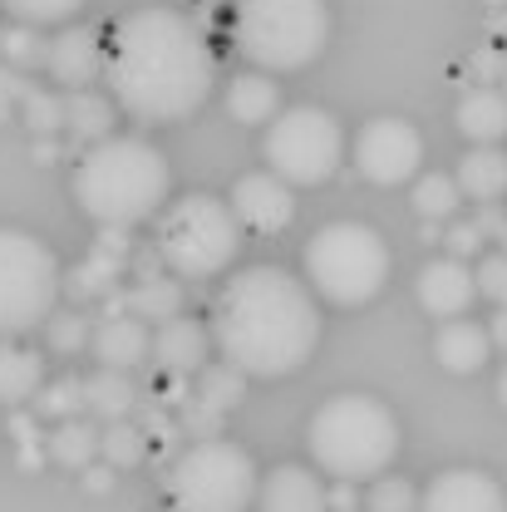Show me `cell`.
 <instances>
[{"instance_id":"obj_1","label":"cell","mask_w":507,"mask_h":512,"mask_svg":"<svg viewBox=\"0 0 507 512\" xmlns=\"http://www.w3.org/2000/svg\"><path fill=\"white\" fill-rule=\"evenodd\" d=\"M104 79L114 99L143 124H183L192 119L217 79L207 35L173 5H148L119 20L109 40Z\"/></svg>"},{"instance_id":"obj_2","label":"cell","mask_w":507,"mask_h":512,"mask_svg":"<svg viewBox=\"0 0 507 512\" xmlns=\"http://www.w3.org/2000/svg\"><path fill=\"white\" fill-rule=\"evenodd\" d=\"M212 340L227 365L256 380L296 375L320 345L316 286L296 281L281 266L237 271L212 311Z\"/></svg>"},{"instance_id":"obj_3","label":"cell","mask_w":507,"mask_h":512,"mask_svg":"<svg viewBox=\"0 0 507 512\" xmlns=\"http://www.w3.org/2000/svg\"><path fill=\"white\" fill-rule=\"evenodd\" d=\"M173 188V173L163 163V153L143 138H104L84 153V163L74 168V197L84 207V217H94L99 227H138L148 222Z\"/></svg>"},{"instance_id":"obj_4","label":"cell","mask_w":507,"mask_h":512,"mask_svg":"<svg viewBox=\"0 0 507 512\" xmlns=\"http://www.w3.org/2000/svg\"><path fill=\"white\" fill-rule=\"evenodd\" d=\"M311 458L325 478L365 483L380 478L399 453V419L375 394H335L311 419Z\"/></svg>"},{"instance_id":"obj_5","label":"cell","mask_w":507,"mask_h":512,"mask_svg":"<svg viewBox=\"0 0 507 512\" xmlns=\"http://www.w3.org/2000/svg\"><path fill=\"white\" fill-rule=\"evenodd\" d=\"M237 50L266 74H296L330 45L325 0H242L232 20Z\"/></svg>"},{"instance_id":"obj_6","label":"cell","mask_w":507,"mask_h":512,"mask_svg":"<svg viewBox=\"0 0 507 512\" xmlns=\"http://www.w3.org/2000/svg\"><path fill=\"white\" fill-rule=\"evenodd\" d=\"M242 217L232 202L192 192L178 197L163 217H158V261L178 276V281H207L222 276L237 252H242Z\"/></svg>"},{"instance_id":"obj_7","label":"cell","mask_w":507,"mask_h":512,"mask_svg":"<svg viewBox=\"0 0 507 512\" xmlns=\"http://www.w3.org/2000/svg\"><path fill=\"white\" fill-rule=\"evenodd\" d=\"M306 281L330 306H365L389 281V247L365 222H330L306 242Z\"/></svg>"},{"instance_id":"obj_8","label":"cell","mask_w":507,"mask_h":512,"mask_svg":"<svg viewBox=\"0 0 507 512\" xmlns=\"http://www.w3.org/2000/svg\"><path fill=\"white\" fill-rule=\"evenodd\" d=\"M173 512H247L261 493L252 453L232 439H197L163 478Z\"/></svg>"},{"instance_id":"obj_9","label":"cell","mask_w":507,"mask_h":512,"mask_svg":"<svg viewBox=\"0 0 507 512\" xmlns=\"http://www.w3.org/2000/svg\"><path fill=\"white\" fill-rule=\"evenodd\" d=\"M60 301V261L55 252L20 232V227H0V335H30L35 325L55 316Z\"/></svg>"},{"instance_id":"obj_10","label":"cell","mask_w":507,"mask_h":512,"mask_svg":"<svg viewBox=\"0 0 507 512\" xmlns=\"http://www.w3.org/2000/svg\"><path fill=\"white\" fill-rule=\"evenodd\" d=\"M340 153H345V133L335 124V114L311 109V104L276 114L271 128H266V163L291 188H316V183H325L340 168Z\"/></svg>"},{"instance_id":"obj_11","label":"cell","mask_w":507,"mask_h":512,"mask_svg":"<svg viewBox=\"0 0 507 512\" xmlns=\"http://www.w3.org/2000/svg\"><path fill=\"white\" fill-rule=\"evenodd\" d=\"M355 163H360V173L370 183L399 188V183H409L419 173L424 138H419V128L404 124V119H375V124L360 128V138H355Z\"/></svg>"},{"instance_id":"obj_12","label":"cell","mask_w":507,"mask_h":512,"mask_svg":"<svg viewBox=\"0 0 507 512\" xmlns=\"http://www.w3.org/2000/svg\"><path fill=\"white\" fill-rule=\"evenodd\" d=\"M232 207H237L242 227L256 237H276L296 222V197L281 173H242L232 188Z\"/></svg>"},{"instance_id":"obj_13","label":"cell","mask_w":507,"mask_h":512,"mask_svg":"<svg viewBox=\"0 0 507 512\" xmlns=\"http://www.w3.org/2000/svg\"><path fill=\"white\" fill-rule=\"evenodd\" d=\"M104 64H109V45L89 25H69L45 45V69L64 89H89L104 74Z\"/></svg>"},{"instance_id":"obj_14","label":"cell","mask_w":507,"mask_h":512,"mask_svg":"<svg viewBox=\"0 0 507 512\" xmlns=\"http://www.w3.org/2000/svg\"><path fill=\"white\" fill-rule=\"evenodd\" d=\"M419 512H507V493L478 468H448L424 488Z\"/></svg>"},{"instance_id":"obj_15","label":"cell","mask_w":507,"mask_h":512,"mask_svg":"<svg viewBox=\"0 0 507 512\" xmlns=\"http://www.w3.org/2000/svg\"><path fill=\"white\" fill-rule=\"evenodd\" d=\"M414 286H419V306L439 320L468 316V306L483 296V291H478V271H468L463 256H439V261H429V266L419 271Z\"/></svg>"},{"instance_id":"obj_16","label":"cell","mask_w":507,"mask_h":512,"mask_svg":"<svg viewBox=\"0 0 507 512\" xmlns=\"http://www.w3.org/2000/svg\"><path fill=\"white\" fill-rule=\"evenodd\" d=\"M256 508L261 512H325L330 508V493L311 468H296V463H281L261 478V493H256Z\"/></svg>"},{"instance_id":"obj_17","label":"cell","mask_w":507,"mask_h":512,"mask_svg":"<svg viewBox=\"0 0 507 512\" xmlns=\"http://www.w3.org/2000/svg\"><path fill=\"white\" fill-rule=\"evenodd\" d=\"M89 345H94V360H99V365H109V370H138L143 360H153V335H148V320L128 316V311L99 320Z\"/></svg>"},{"instance_id":"obj_18","label":"cell","mask_w":507,"mask_h":512,"mask_svg":"<svg viewBox=\"0 0 507 512\" xmlns=\"http://www.w3.org/2000/svg\"><path fill=\"white\" fill-rule=\"evenodd\" d=\"M153 365L168 375H202L207 370V330L188 316H173L153 335Z\"/></svg>"},{"instance_id":"obj_19","label":"cell","mask_w":507,"mask_h":512,"mask_svg":"<svg viewBox=\"0 0 507 512\" xmlns=\"http://www.w3.org/2000/svg\"><path fill=\"white\" fill-rule=\"evenodd\" d=\"M434 355H439V365L453 370V375H473V370H483L488 355H493V330H483V325H473V320H448L444 330H439V340H434Z\"/></svg>"},{"instance_id":"obj_20","label":"cell","mask_w":507,"mask_h":512,"mask_svg":"<svg viewBox=\"0 0 507 512\" xmlns=\"http://www.w3.org/2000/svg\"><path fill=\"white\" fill-rule=\"evenodd\" d=\"M453 119L463 128V138H473V143H498V138H507V89L473 84L458 99V114Z\"/></svg>"},{"instance_id":"obj_21","label":"cell","mask_w":507,"mask_h":512,"mask_svg":"<svg viewBox=\"0 0 507 512\" xmlns=\"http://www.w3.org/2000/svg\"><path fill=\"white\" fill-rule=\"evenodd\" d=\"M458 188L468 202H498L507 192V153L498 143H473V153H463L458 163Z\"/></svg>"},{"instance_id":"obj_22","label":"cell","mask_w":507,"mask_h":512,"mask_svg":"<svg viewBox=\"0 0 507 512\" xmlns=\"http://www.w3.org/2000/svg\"><path fill=\"white\" fill-rule=\"evenodd\" d=\"M40 389H45V360L0 335V404L15 409V404L35 399Z\"/></svg>"},{"instance_id":"obj_23","label":"cell","mask_w":507,"mask_h":512,"mask_svg":"<svg viewBox=\"0 0 507 512\" xmlns=\"http://www.w3.org/2000/svg\"><path fill=\"white\" fill-rule=\"evenodd\" d=\"M227 114L237 119V124H271L276 114H281V94H276V84H271V74L266 69H242L232 84H227Z\"/></svg>"},{"instance_id":"obj_24","label":"cell","mask_w":507,"mask_h":512,"mask_svg":"<svg viewBox=\"0 0 507 512\" xmlns=\"http://www.w3.org/2000/svg\"><path fill=\"white\" fill-rule=\"evenodd\" d=\"M133 399H138L133 370H109V365H99V375L84 380V409L99 414V419H109V424H114V419H128Z\"/></svg>"},{"instance_id":"obj_25","label":"cell","mask_w":507,"mask_h":512,"mask_svg":"<svg viewBox=\"0 0 507 512\" xmlns=\"http://www.w3.org/2000/svg\"><path fill=\"white\" fill-rule=\"evenodd\" d=\"M119 306H124L128 316L163 325V320L183 316V286H178V281H168V276H143L133 291H124V301H119Z\"/></svg>"},{"instance_id":"obj_26","label":"cell","mask_w":507,"mask_h":512,"mask_svg":"<svg viewBox=\"0 0 507 512\" xmlns=\"http://www.w3.org/2000/svg\"><path fill=\"white\" fill-rule=\"evenodd\" d=\"M45 448H50V458L60 468H89L94 453H104V434L89 419H60L55 434L45 439Z\"/></svg>"},{"instance_id":"obj_27","label":"cell","mask_w":507,"mask_h":512,"mask_svg":"<svg viewBox=\"0 0 507 512\" xmlns=\"http://www.w3.org/2000/svg\"><path fill=\"white\" fill-rule=\"evenodd\" d=\"M69 128L89 143H104L114 128V104L99 99L94 89H69Z\"/></svg>"},{"instance_id":"obj_28","label":"cell","mask_w":507,"mask_h":512,"mask_svg":"<svg viewBox=\"0 0 507 512\" xmlns=\"http://www.w3.org/2000/svg\"><path fill=\"white\" fill-rule=\"evenodd\" d=\"M458 197H463L458 178H444V173H424V178L414 183V207H419L429 222L453 217V212H458Z\"/></svg>"},{"instance_id":"obj_29","label":"cell","mask_w":507,"mask_h":512,"mask_svg":"<svg viewBox=\"0 0 507 512\" xmlns=\"http://www.w3.org/2000/svg\"><path fill=\"white\" fill-rule=\"evenodd\" d=\"M237 399H242V370H237V365L222 360V365H207V370H202V380H197V404H202V409H217V414H222V409H232Z\"/></svg>"},{"instance_id":"obj_30","label":"cell","mask_w":507,"mask_h":512,"mask_svg":"<svg viewBox=\"0 0 507 512\" xmlns=\"http://www.w3.org/2000/svg\"><path fill=\"white\" fill-rule=\"evenodd\" d=\"M419 503H424V493H414L409 478H384V473L365 493V508L370 512H419Z\"/></svg>"},{"instance_id":"obj_31","label":"cell","mask_w":507,"mask_h":512,"mask_svg":"<svg viewBox=\"0 0 507 512\" xmlns=\"http://www.w3.org/2000/svg\"><path fill=\"white\" fill-rule=\"evenodd\" d=\"M20 104H25V124L35 128V133H55V128H69V99L50 94V89H30Z\"/></svg>"},{"instance_id":"obj_32","label":"cell","mask_w":507,"mask_h":512,"mask_svg":"<svg viewBox=\"0 0 507 512\" xmlns=\"http://www.w3.org/2000/svg\"><path fill=\"white\" fill-rule=\"evenodd\" d=\"M143 429L138 424H128V419H114L109 429H104V458L114 463V468H133V463H143Z\"/></svg>"},{"instance_id":"obj_33","label":"cell","mask_w":507,"mask_h":512,"mask_svg":"<svg viewBox=\"0 0 507 512\" xmlns=\"http://www.w3.org/2000/svg\"><path fill=\"white\" fill-rule=\"evenodd\" d=\"M0 5H5V15L20 20V25H64L84 0H0Z\"/></svg>"},{"instance_id":"obj_34","label":"cell","mask_w":507,"mask_h":512,"mask_svg":"<svg viewBox=\"0 0 507 512\" xmlns=\"http://www.w3.org/2000/svg\"><path fill=\"white\" fill-rule=\"evenodd\" d=\"M35 30H40V25H20V20H15V30H5V35H0V50H5V60H10V64L45 60V50H35V45H40V40H35Z\"/></svg>"},{"instance_id":"obj_35","label":"cell","mask_w":507,"mask_h":512,"mask_svg":"<svg viewBox=\"0 0 507 512\" xmlns=\"http://www.w3.org/2000/svg\"><path fill=\"white\" fill-rule=\"evenodd\" d=\"M89 340H94V335H89V320L84 316H50V345H55V350L69 355V350H84Z\"/></svg>"},{"instance_id":"obj_36","label":"cell","mask_w":507,"mask_h":512,"mask_svg":"<svg viewBox=\"0 0 507 512\" xmlns=\"http://www.w3.org/2000/svg\"><path fill=\"white\" fill-rule=\"evenodd\" d=\"M478 291H483L493 306H507V252L483 256V266H478Z\"/></svg>"},{"instance_id":"obj_37","label":"cell","mask_w":507,"mask_h":512,"mask_svg":"<svg viewBox=\"0 0 507 512\" xmlns=\"http://www.w3.org/2000/svg\"><path fill=\"white\" fill-rule=\"evenodd\" d=\"M79 404H84V384H79V380L50 384V389L40 394V414H64V419H69Z\"/></svg>"},{"instance_id":"obj_38","label":"cell","mask_w":507,"mask_h":512,"mask_svg":"<svg viewBox=\"0 0 507 512\" xmlns=\"http://www.w3.org/2000/svg\"><path fill=\"white\" fill-rule=\"evenodd\" d=\"M448 256H473V252H483V227L478 222H458V227H448Z\"/></svg>"},{"instance_id":"obj_39","label":"cell","mask_w":507,"mask_h":512,"mask_svg":"<svg viewBox=\"0 0 507 512\" xmlns=\"http://www.w3.org/2000/svg\"><path fill=\"white\" fill-rule=\"evenodd\" d=\"M503 69H507V55H498V50H478V55H473V74H478V84H493Z\"/></svg>"},{"instance_id":"obj_40","label":"cell","mask_w":507,"mask_h":512,"mask_svg":"<svg viewBox=\"0 0 507 512\" xmlns=\"http://www.w3.org/2000/svg\"><path fill=\"white\" fill-rule=\"evenodd\" d=\"M25 94H30V84L20 79V69L5 64V69H0V99H25Z\"/></svg>"},{"instance_id":"obj_41","label":"cell","mask_w":507,"mask_h":512,"mask_svg":"<svg viewBox=\"0 0 507 512\" xmlns=\"http://www.w3.org/2000/svg\"><path fill=\"white\" fill-rule=\"evenodd\" d=\"M488 330H493V345L507 355V306H498V316H493V325H488Z\"/></svg>"},{"instance_id":"obj_42","label":"cell","mask_w":507,"mask_h":512,"mask_svg":"<svg viewBox=\"0 0 507 512\" xmlns=\"http://www.w3.org/2000/svg\"><path fill=\"white\" fill-rule=\"evenodd\" d=\"M498 399H503V409H507V365H503V375H498Z\"/></svg>"},{"instance_id":"obj_43","label":"cell","mask_w":507,"mask_h":512,"mask_svg":"<svg viewBox=\"0 0 507 512\" xmlns=\"http://www.w3.org/2000/svg\"><path fill=\"white\" fill-rule=\"evenodd\" d=\"M483 5H493V10H503V5H507V0H483Z\"/></svg>"},{"instance_id":"obj_44","label":"cell","mask_w":507,"mask_h":512,"mask_svg":"<svg viewBox=\"0 0 507 512\" xmlns=\"http://www.w3.org/2000/svg\"><path fill=\"white\" fill-rule=\"evenodd\" d=\"M498 242H503V252H507V232H503V237H498Z\"/></svg>"},{"instance_id":"obj_45","label":"cell","mask_w":507,"mask_h":512,"mask_svg":"<svg viewBox=\"0 0 507 512\" xmlns=\"http://www.w3.org/2000/svg\"><path fill=\"white\" fill-rule=\"evenodd\" d=\"M335 512H355V508H335Z\"/></svg>"}]
</instances>
